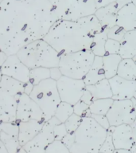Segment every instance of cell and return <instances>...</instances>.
Masks as SVG:
<instances>
[{
	"label": "cell",
	"mask_w": 136,
	"mask_h": 153,
	"mask_svg": "<svg viewBox=\"0 0 136 153\" xmlns=\"http://www.w3.org/2000/svg\"><path fill=\"white\" fill-rule=\"evenodd\" d=\"M75 139H76L75 132H68V134L64 136L61 141L64 143V144L66 146L67 148L70 149L74 144V143H75Z\"/></svg>",
	"instance_id": "obj_38"
},
{
	"label": "cell",
	"mask_w": 136,
	"mask_h": 153,
	"mask_svg": "<svg viewBox=\"0 0 136 153\" xmlns=\"http://www.w3.org/2000/svg\"><path fill=\"white\" fill-rule=\"evenodd\" d=\"M86 89H88L92 93L94 100L113 97L111 84L109 80L107 78L103 79L95 85H86Z\"/></svg>",
	"instance_id": "obj_22"
},
{
	"label": "cell",
	"mask_w": 136,
	"mask_h": 153,
	"mask_svg": "<svg viewBox=\"0 0 136 153\" xmlns=\"http://www.w3.org/2000/svg\"><path fill=\"white\" fill-rule=\"evenodd\" d=\"M1 1H2V0H1Z\"/></svg>",
	"instance_id": "obj_53"
},
{
	"label": "cell",
	"mask_w": 136,
	"mask_h": 153,
	"mask_svg": "<svg viewBox=\"0 0 136 153\" xmlns=\"http://www.w3.org/2000/svg\"><path fill=\"white\" fill-rule=\"evenodd\" d=\"M81 100H82L83 102H84L85 104H87V105H90L95 100H94V98H93L92 93H91L88 89H85L84 92L83 96H82Z\"/></svg>",
	"instance_id": "obj_40"
},
{
	"label": "cell",
	"mask_w": 136,
	"mask_h": 153,
	"mask_svg": "<svg viewBox=\"0 0 136 153\" xmlns=\"http://www.w3.org/2000/svg\"><path fill=\"white\" fill-rule=\"evenodd\" d=\"M0 90H3L11 95L20 97L21 94L25 93V83L10 76L2 75L0 81Z\"/></svg>",
	"instance_id": "obj_21"
},
{
	"label": "cell",
	"mask_w": 136,
	"mask_h": 153,
	"mask_svg": "<svg viewBox=\"0 0 136 153\" xmlns=\"http://www.w3.org/2000/svg\"><path fill=\"white\" fill-rule=\"evenodd\" d=\"M135 81H136V80H135Z\"/></svg>",
	"instance_id": "obj_54"
},
{
	"label": "cell",
	"mask_w": 136,
	"mask_h": 153,
	"mask_svg": "<svg viewBox=\"0 0 136 153\" xmlns=\"http://www.w3.org/2000/svg\"><path fill=\"white\" fill-rule=\"evenodd\" d=\"M57 83L62 101L72 105L81 100L86 89V85L83 79H74L63 75Z\"/></svg>",
	"instance_id": "obj_9"
},
{
	"label": "cell",
	"mask_w": 136,
	"mask_h": 153,
	"mask_svg": "<svg viewBox=\"0 0 136 153\" xmlns=\"http://www.w3.org/2000/svg\"><path fill=\"white\" fill-rule=\"evenodd\" d=\"M59 19L50 0H2L0 49L8 56L43 39Z\"/></svg>",
	"instance_id": "obj_1"
},
{
	"label": "cell",
	"mask_w": 136,
	"mask_h": 153,
	"mask_svg": "<svg viewBox=\"0 0 136 153\" xmlns=\"http://www.w3.org/2000/svg\"><path fill=\"white\" fill-rule=\"evenodd\" d=\"M59 20L76 21L95 14L94 0H50Z\"/></svg>",
	"instance_id": "obj_7"
},
{
	"label": "cell",
	"mask_w": 136,
	"mask_h": 153,
	"mask_svg": "<svg viewBox=\"0 0 136 153\" xmlns=\"http://www.w3.org/2000/svg\"><path fill=\"white\" fill-rule=\"evenodd\" d=\"M82 119H83V117H80L75 113L72 115L64 123L68 132H75L81 125Z\"/></svg>",
	"instance_id": "obj_33"
},
{
	"label": "cell",
	"mask_w": 136,
	"mask_h": 153,
	"mask_svg": "<svg viewBox=\"0 0 136 153\" xmlns=\"http://www.w3.org/2000/svg\"><path fill=\"white\" fill-rule=\"evenodd\" d=\"M18 97L0 90V120L1 122H17Z\"/></svg>",
	"instance_id": "obj_14"
},
{
	"label": "cell",
	"mask_w": 136,
	"mask_h": 153,
	"mask_svg": "<svg viewBox=\"0 0 136 153\" xmlns=\"http://www.w3.org/2000/svg\"><path fill=\"white\" fill-rule=\"evenodd\" d=\"M0 153H9L7 148H6V146L2 141H0Z\"/></svg>",
	"instance_id": "obj_46"
},
{
	"label": "cell",
	"mask_w": 136,
	"mask_h": 153,
	"mask_svg": "<svg viewBox=\"0 0 136 153\" xmlns=\"http://www.w3.org/2000/svg\"><path fill=\"white\" fill-rule=\"evenodd\" d=\"M112 138L115 149L131 150L135 145L131 124H121L115 127L112 131Z\"/></svg>",
	"instance_id": "obj_15"
},
{
	"label": "cell",
	"mask_w": 136,
	"mask_h": 153,
	"mask_svg": "<svg viewBox=\"0 0 136 153\" xmlns=\"http://www.w3.org/2000/svg\"><path fill=\"white\" fill-rule=\"evenodd\" d=\"M117 75L129 81L136 80V64L133 58H124L119 65Z\"/></svg>",
	"instance_id": "obj_25"
},
{
	"label": "cell",
	"mask_w": 136,
	"mask_h": 153,
	"mask_svg": "<svg viewBox=\"0 0 136 153\" xmlns=\"http://www.w3.org/2000/svg\"><path fill=\"white\" fill-rule=\"evenodd\" d=\"M75 143L69 150L71 153H100L107 137V130L100 126L92 117H83L75 131Z\"/></svg>",
	"instance_id": "obj_3"
},
{
	"label": "cell",
	"mask_w": 136,
	"mask_h": 153,
	"mask_svg": "<svg viewBox=\"0 0 136 153\" xmlns=\"http://www.w3.org/2000/svg\"><path fill=\"white\" fill-rule=\"evenodd\" d=\"M119 55L122 58H133L136 56V30L126 32L121 42Z\"/></svg>",
	"instance_id": "obj_20"
},
{
	"label": "cell",
	"mask_w": 136,
	"mask_h": 153,
	"mask_svg": "<svg viewBox=\"0 0 136 153\" xmlns=\"http://www.w3.org/2000/svg\"><path fill=\"white\" fill-rule=\"evenodd\" d=\"M95 55L92 50L61 55L59 69L64 76L74 79H83L89 71Z\"/></svg>",
	"instance_id": "obj_6"
},
{
	"label": "cell",
	"mask_w": 136,
	"mask_h": 153,
	"mask_svg": "<svg viewBox=\"0 0 136 153\" xmlns=\"http://www.w3.org/2000/svg\"><path fill=\"white\" fill-rule=\"evenodd\" d=\"M117 0H94L96 9H100L101 7H106L108 5L115 2Z\"/></svg>",
	"instance_id": "obj_41"
},
{
	"label": "cell",
	"mask_w": 136,
	"mask_h": 153,
	"mask_svg": "<svg viewBox=\"0 0 136 153\" xmlns=\"http://www.w3.org/2000/svg\"><path fill=\"white\" fill-rule=\"evenodd\" d=\"M133 60L135 61V64H136V56H135V57H133Z\"/></svg>",
	"instance_id": "obj_51"
},
{
	"label": "cell",
	"mask_w": 136,
	"mask_h": 153,
	"mask_svg": "<svg viewBox=\"0 0 136 153\" xmlns=\"http://www.w3.org/2000/svg\"><path fill=\"white\" fill-rule=\"evenodd\" d=\"M119 7L116 2L96 10L95 15L97 17L103 26L110 29L116 25L117 14Z\"/></svg>",
	"instance_id": "obj_18"
},
{
	"label": "cell",
	"mask_w": 136,
	"mask_h": 153,
	"mask_svg": "<svg viewBox=\"0 0 136 153\" xmlns=\"http://www.w3.org/2000/svg\"><path fill=\"white\" fill-rule=\"evenodd\" d=\"M8 57H9V56H8L6 53H4L3 51H1V53H0V62H1V65L4 64L5 62H6L7 60V58H8Z\"/></svg>",
	"instance_id": "obj_44"
},
{
	"label": "cell",
	"mask_w": 136,
	"mask_h": 153,
	"mask_svg": "<svg viewBox=\"0 0 136 153\" xmlns=\"http://www.w3.org/2000/svg\"><path fill=\"white\" fill-rule=\"evenodd\" d=\"M18 57L29 69L59 67L61 54L44 39L34 41L17 53Z\"/></svg>",
	"instance_id": "obj_4"
},
{
	"label": "cell",
	"mask_w": 136,
	"mask_h": 153,
	"mask_svg": "<svg viewBox=\"0 0 136 153\" xmlns=\"http://www.w3.org/2000/svg\"><path fill=\"white\" fill-rule=\"evenodd\" d=\"M45 122L31 120L29 121L18 122L19 125V143L21 147L33 140L42 129Z\"/></svg>",
	"instance_id": "obj_16"
},
{
	"label": "cell",
	"mask_w": 136,
	"mask_h": 153,
	"mask_svg": "<svg viewBox=\"0 0 136 153\" xmlns=\"http://www.w3.org/2000/svg\"><path fill=\"white\" fill-rule=\"evenodd\" d=\"M73 113V105H70L67 102L61 101L56 110L54 117H57L61 123H65L67 120L69 119Z\"/></svg>",
	"instance_id": "obj_29"
},
{
	"label": "cell",
	"mask_w": 136,
	"mask_h": 153,
	"mask_svg": "<svg viewBox=\"0 0 136 153\" xmlns=\"http://www.w3.org/2000/svg\"><path fill=\"white\" fill-rule=\"evenodd\" d=\"M107 117L111 126L131 124L136 118V99L114 100Z\"/></svg>",
	"instance_id": "obj_8"
},
{
	"label": "cell",
	"mask_w": 136,
	"mask_h": 153,
	"mask_svg": "<svg viewBox=\"0 0 136 153\" xmlns=\"http://www.w3.org/2000/svg\"><path fill=\"white\" fill-rule=\"evenodd\" d=\"M115 126H111L107 130V137L105 139L104 142L103 143L102 147L100 148V152L101 153H113L115 150V148L113 138H112V131L114 130Z\"/></svg>",
	"instance_id": "obj_30"
},
{
	"label": "cell",
	"mask_w": 136,
	"mask_h": 153,
	"mask_svg": "<svg viewBox=\"0 0 136 153\" xmlns=\"http://www.w3.org/2000/svg\"><path fill=\"white\" fill-rule=\"evenodd\" d=\"M113 100H131L136 99V81H129L118 75L109 79Z\"/></svg>",
	"instance_id": "obj_13"
},
{
	"label": "cell",
	"mask_w": 136,
	"mask_h": 153,
	"mask_svg": "<svg viewBox=\"0 0 136 153\" xmlns=\"http://www.w3.org/2000/svg\"><path fill=\"white\" fill-rule=\"evenodd\" d=\"M36 120L44 121V113L39 105L30 97L24 93L21 94L18 100L17 109V122L29 121Z\"/></svg>",
	"instance_id": "obj_11"
},
{
	"label": "cell",
	"mask_w": 136,
	"mask_h": 153,
	"mask_svg": "<svg viewBox=\"0 0 136 153\" xmlns=\"http://www.w3.org/2000/svg\"><path fill=\"white\" fill-rule=\"evenodd\" d=\"M131 153H136V145L135 144V145L132 147V148L131 149Z\"/></svg>",
	"instance_id": "obj_49"
},
{
	"label": "cell",
	"mask_w": 136,
	"mask_h": 153,
	"mask_svg": "<svg viewBox=\"0 0 136 153\" xmlns=\"http://www.w3.org/2000/svg\"><path fill=\"white\" fill-rule=\"evenodd\" d=\"M30 97L42 110L45 122L54 117L58 105L62 101L57 88V81L52 78L46 79L34 85Z\"/></svg>",
	"instance_id": "obj_5"
},
{
	"label": "cell",
	"mask_w": 136,
	"mask_h": 153,
	"mask_svg": "<svg viewBox=\"0 0 136 153\" xmlns=\"http://www.w3.org/2000/svg\"><path fill=\"white\" fill-rule=\"evenodd\" d=\"M89 106L90 105H87L82 100H80L73 105L74 113L81 117H90L92 113L89 110Z\"/></svg>",
	"instance_id": "obj_34"
},
{
	"label": "cell",
	"mask_w": 136,
	"mask_h": 153,
	"mask_svg": "<svg viewBox=\"0 0 136 153\" xmlns=\"http://www.w3.org/2000/svg\"><path fill=\"white\" fill-rule=\"evenodd\" d=\"M113 153H131V151L128 149H115Z\"/></svg>",
	"instance_id": "obj_47"
},
{
	"label": "cell",
	"mask_w": 136,
	"mask_h": 153,
	"mask_svg": "<svg viewBox=\"0 0 136 153\" xmlns=\"http://www.w3.org/2000/svg\"><path fill=\"white\" fill-rule=\"evenodd\" d=\"M19 125L14 122H1L0 124V141L6 143L10 141L18 140Z\"/></svg>",
	"instance_id": "obj_23"
},
{
	"label": "cell",
	"mask_w": 136,
	"mask_h": 153,
	"mask_svg": "<svg viewBox=\"0 0 136 153\" xmlns=\"http://www.w3.org/2000/svg\"><path fill=\"white\" fill-rule=\"evenodd\" d=\"M105 78L106 76L103 69V57L95 56L89 71L83 78L84 81L86 85H95Z\"/></svg>",
	"instance_id": "obj_19"
},
{
	"label": "cell",
	"mask_w": 136,
	"mask_h": 153,
	"mask_svg": "<svg viewBox=\"0 0 136 153\" xmlns=\"http://www.w3.org/2000/svg\"><path fill=\"white\" fill-rule=\"evenodd\" d=\"M53 133H54L55 140H62L64 136L68 134L66 126L64 123H60L54 127L53 129Z\"/></svg>",
	"instance_id": "obj_36"
},
{
	"label": "cell",
	"mask_w": 136,
	"mask_h": 153,
	"mask_svg": "<svg viewBox=\"0 0 136 153\" xmlns=\"http://www.w3.org/2000/svg\"><path fill=\"white\" fill-rule=\"evenodd\" d=\"M113 102L114 100L112 98L95 100L89 106V110L92 114L107 115Z\"/></svg>",
	"instance_id": "obj_27"
},
{
	"label": "cell",
	"mask_w": 136,
	"mask_h": 153,
	"mask_svg": "<svg viewBox=\"0 0 136 153\" xmlns=\"http://www.w3.org/2000/svg\"><path fill=\"white\" fill-rule=\"evenodd\" d=\"M120 47H121V43L119 42L107 38L105 44L106 54H119Z\"/></svg>",
	"instance_id": "obj_35"
},
{
	"label": "cell",
	"mask_w": 136,
	"mask_h": 153,
	"mask_svg": "<svg viewBox=\"0 0 136 153\" xmlns=\"http://www.w3.org/2000/svg\"><path fill=\"white\" fill-rule=\"evenodd\" d=\"M30 69H29L17 54L10 55L3 65H1V74L10 76L22 83L30 81Z\"/></svg>",
	"instance_id": "obj_12"
},
{
	"label": "cell",
	"mask_w": 136,
	"mask_h": 153,
	"mask_svg": "<svg viewBox=\"0 0 136 153\" xmlns=\"http://www.w3.org/2000/svg\"><path fill=\"white\" fill-rule=\"evenodd\" d=\"M45 153H70V150L61 140H55L48 146Z\"/></svg>",
	"instance_id": "obj_31"
},
{
	"label": "cell",
	"mask_w": 136,
	"mask_h": 153,
	"mask_svg": "<svg viewBox=\"0 0 136 153\" xmlns=\"http://www.w3.org/2000/svg\"><path fill=\"white\" fill-rule=\"evenodd\" d=\"M116 25L126 32L136 30V6L132 2L124 6L117 14Z\"/></svg>",
	"instance_id": "obj_17"
},
{
	"label": "cell",
	"mask_w": 136,
	"mask_h": 153,
	"mask_svg": "<svg viewBox=\"0 0 136 153\" xmlns=\"http://www.w3.org/2000/svg\"><path fill=\"white\" fill-rule=\"evenodd\" d=\"M132 2V0H117L116 3L118 5V7H119V10L121 9L122 7H123L124 6L129 4Z\"/></svg>",
	"instance_id": "obj_43"
},
{
	"label": "cell",
	"mask_w": 136,
	"mask_h": 153,
	"mask_svg": "<svg viewBox=\"0 0 136 153\" xmlns=\"http://www.w3.org/2000/svg\"><path fill=\"white\" fill-rule=\"evenodd\" d=\"M123 60L119 54H106L103 57V69L107 79H111L117 75L119 65Z\"/></svg>",
	"instance_id": "obj_24"
},
{
	"label": "cell",
	"mask_w": 136,
	"mask_h": 153,
	"mask_svg": "<svg viewBox=\"0 0 136 153\" xmlns=\"http://www.w3.org/2000/svg\"><path fill=\"white\" fill-rule=\"evenodd\" d=\"M33 87H34V85H33L32 83H30V81L27 82V83H25V93L30 95L31 93V92L33 91Z\"/></svg>",
	"instance_id": "obj_42"
},
{
	"label": "cell",
	"mask_w": 136,
	"mask_h": 153,
	"mask_svg": "<svg viewBox=\"0 0 136 153\" xmlns=\"http://www.w3.org/2000/svg\"><path fill=\"white\" fill-rule=\"evenodd\" d=\"M60 123L61 122L57 117H52L44 124L40 132L33 140L24 145L23 148L28 153H45L48 146L55 140L53 129Z\"/></svg>",
	"instance_id": "obj_10"
},
{
	"label": "cell",
	"mask_w": 136,
	"mask_h": 153,
	"mask_svg": "<svg viewBox=\"0 0 136 153\" xmlns=\"http://www.w3.org/2000/svg\"><path fill=\"white\" fill-rule=\"evenodd\" d=\"M17 153H28V152H27V151H26L23 147H21H21L19 148L18 151V152Z\"/></svg>",
	"instance_id": "obj_48"
},
{
	"label": "cell",
	"mask_w": 136,
	"mask_h": 153,
	"mask_svg": "<svg viewBox=\"0 0 136 153\" xmlns=\"http://www.w3.org/2000/svg\"><path fill=\"white\" fill-rule=\"evenodd\" d=\"M126 31L123 28H122L121 26H118V25H115L112 28L108 29L107 38L121 42L123 39L124 36L126 35Z\"/></svg>",
	"instance_id": "obj_32"
},
{
	"label": "cell",
	"mask_w": 136,
	"mask_h": 153,
	"mask_svg": "<svg viewBox=\"0 0 136 153\" xmlns=\"http://www.w3.org/2000/svg\"><path fill=\"white\" fill-rule=\"evenodd\" d=\"M91 117H92L93 119L95 120V121L97 122L98 124H100V126H102L103 128H104L105 129L108 130L109 128L111 127L109 123V120H108V118H107V115H95L92 114Z\"/></svg>",
	"instance_id": "obj_37"
},
{
	"label": "cell",
	"mask_w": 136,
	"mask_h": 153,
	"mask_svg": "<svg viewBox=\"0 0 136 153\" xmlns=\"http://www.w3.org/2000/svg\"><path fill=\"white\" fill-rule=\"evenodd\" d=\"M132 3L136 6V0H132Z\"/></svg>",
	"instance_id": "obj_50"
},
{
	"label": "cell",
	"mask_w": 136,
	"mask_h": 153,
	"mask_svg": "<svg viewBox=\"0 0 136 153\" xmlns=\"http://www.w3.org/2000/svg\"><path fill=\"white\" fill-rule=\"evenodd\" d=\"M50 78V69L45 67H38L30 69V82L37 85L42 81Z\"/></svg>",
	"instance_id": "obj_28"
},
{
	"label": "cell",
	"mask_w": 136,
	"mask_h": 153,
	"mask_svg": "<svg viewBox=\"0 0 136 153\" xmlns=\"http://www.w3.org/2000/svg\"><path fill=\"white\" fill-rule=\"evenodd\" d=\"M131 128H132V130H133V138H134V142H135V144L136 145V118L135 120V121L131 124Z\"/></svg>",
	"instance_id": "obj_45"
},
{
	"label": "cell",
	"mask_w": 136,
	"mask_h": 153,
	"mask_svg": "<svg viewBox=\"0 0 136 153\" xmlns=\"http://www.w3.org/2000/svg\"><path fill=\"white\" fill-rule=\"evenodd\" d=\"M104 28L95 14L76 21L58 20L43 39L61 55L91 50L95 34Z\"/></svg>",
	"instance_id": "obj_2"
},
{
	"label": "cell",
	"mask_w": 136,
	"mask_h": 153,
	"mask_svg": "<svg viewBox=\"0 0 136 153\" xmlns=\"http://www.w3.org/2000/svg\"><path fill=\"white\" fill-rule=\"evenodd\" d=\"M100 153H101V152H100Z\"/></svg>",
	"instance_id": "obj_52"
},
{
	"label": "cell",
	"mask_w": 136,
	"mask_h": 153,
	"mask_svg": "<svg viewBox=\"0 0 136 153\" xmlns=\"http://www.w3.org/2000/svg\"><path fill=\"white\" fill-rule=\"evenodd\" d=\"M70 153H71V152H70Z\"/></svg>",
	"instance_id": "obj_55"
},
{
	"label": "cell",
	"mask_w": 136,
	"mask_h": 153,
	"mask_svg": "<svg viewBox=\"0 0 136 153\" xmlns=\"http://www.w3.org/2000/svg\"><path fill=\"white\" fill-rule=\"evenodd\" d=\"M62 76L63 74L59 67H52L50 69V78H52V80L57 81Z\"/></svg>",
	"instance_id": "obj_39"
},
{
	"label": "cell",
	"mask_w": 136,
	"mask_h": 153,
	"mask_svg": "<svg viewBox=\"0 0 136 153\" xmlns=\"http://www.w3.org/2000/svg\"><path fill=\"white\" fill-rule=\"evenodd\" d=\"M107 31L108 29L104 28L100 33L95 34L94 41H93L92 46V51L95 56L99 57H103L106 55V50H105V44L107 40Z\"/></svg>",
	"instance_id": "obj_26"
}]
</instances>
